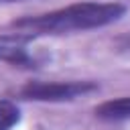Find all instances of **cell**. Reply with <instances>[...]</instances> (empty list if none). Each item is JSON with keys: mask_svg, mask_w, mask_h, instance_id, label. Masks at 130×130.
I'll return each instance as SVG.
<instances>
[{"mask_svg": "<svg viewBox=\"0 0 130 130\" xmlns=\"http://www.w3.org/2000/svg\"><path fill=\"white\" fill-rule=\"evenodd\" d=\"M93 116L108 124H118L130 120V95H120L114 100H106L93 108Z\"/></svg>", "mask_w": 130, "mask_h": 130, "instance_id": "4", "label": "cell"}, {"mask_svg": "<svg viewBox=\"0 0 130 130\" xmlns=\"http://www.w3.org/2000/svg\"><path fill=\"white\" fill-rule=\"evenodd\" d=\"M20 122V108L12 100H0V130H12Z\"/></svg>", "mask_w": 130, "mask_h": 130, "instance_id": "5", "label": "cell"}, {"mask_svg": "<svg viewBox=\"0 0 130 130\" xmlns=\"http://www.w3.org/2000/svg\"><path fill=\"white\" fill-rule=\"evenodd\" d=\"M98 89H100V83L91 81V79H67V81L32 79V81H26L18 89V95L26 102L61 104V102H73L77 98L89 95Z\"/></svg>", "mask_w": 130, "mask_h": 130, "instance_id": "2", "label": "cell"}, {"mask_svg": "<svg viewBox=\"0 0 130 130\" xmlns=\"http://www.w3.org/2000/svg\"><path fill=\"white\" fill-rule=\"evenodd\" d=\"M128 8L122 2H75L41 14H26L14 18L8 26L28 39L59 37L110 26L126 16Z\"/></svg>", "mask_w": 130, "mask_h": 130, "instance_id": "1", "label": "cell"}, {"mask_svg": "<svg viewBox=\"0 0 130 130\" xmlns=\"http://www.w3.org/2000/svg\"><path fill=\"white\" fill-rule=\"evenodd\" d=\"M10 2H22V0H0V4H10Z\"/></svg>", "mask_w": 130, "mask_h": 130, "instance_id": "7", "label": "cell"}, {"mask_svg": "<svg viewBox=\"0 0 130 130\" xmlns=\"http://www.w3.org/2000/svg\"><path fill=\"white\" fill-rule=\"evenodd\" d=\"M116 45H118V49H120V51L130 53V35H128V37H120V39L116 41Z\"/></svg>", "mask_w": 130, "mask_h": 130, "instance_id": "6", "label": "cell"}, {"mask_svg": "<svg viewBox=\"0 0 130 130\" xmlns=\"http://www.w3.org/2000/svg\"><path fill=\"white\" fill-rule=\"evenodd\" d=\"M30 39L22 37L18 32L12 35H0V61L12 65V67H20V69H32L37 67L35 57L28 55L26 51V43Z\"/></svg>", "mask_w": 130, "mask_h": 130, "instance_id": "3", "label": "cell"}]
</instances>
